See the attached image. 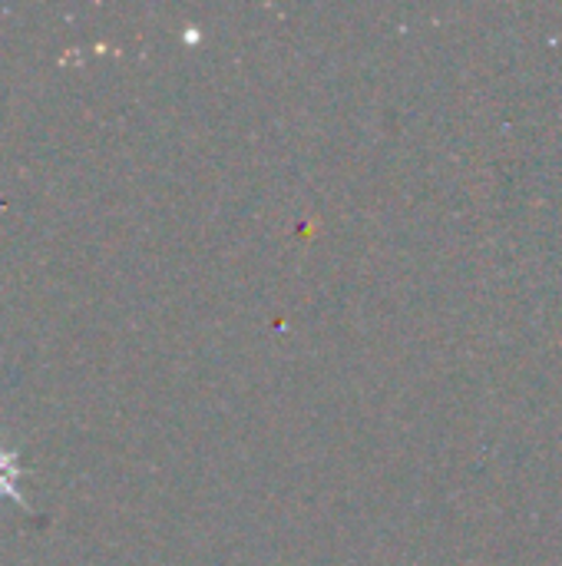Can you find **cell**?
Listing matches in <instances>:
<instances>
[{"label": "cell", "mask_w": 562, "mask_h": 566, "mask_svg": "<svg viewBox=\"0 0 562 566\" xmlns=\"http://www.w3.org/2000/svg\"><path fill=\"white\" fill-rule=\"evenodd\" d=\"M17 481H20V458H17V451H7V448L0 444V501L10 497V501H17L20 507H30V504L23 501V494L17 491Z\"/></svg>", "instance_id": "6da1fadb"}]
</instances>
